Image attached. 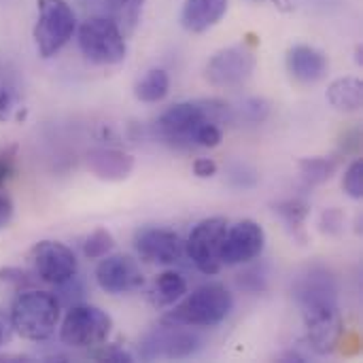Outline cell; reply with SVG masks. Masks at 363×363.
Wrapping results in <instances>:
<instances>
[{"label": "cell", "mask_w": 363, "mask_h": 363, "mask_svg": "<svg viewBox=\"0 0 363 363\" xmlns=\"http://www.w3.org/2000/svg\"><path fill=\"white\" fill-rule=\"evenodd\" d=\"M238 285H240L242 289L251 291V294H259V291H264V289L268 287V277H266L264 270L251 268V270H247L245 274H240Z\"/></svg>", "instance_id": "4dcf8cb0"}, {"label": "cell", "mask_w": 363, "mask_h": 363, "mask_svg": "<svg viewBox=\"0 0 363 363\" xmlns=\"http://www.w3.org/2000/svg\"><path fill=\"white\" fill-rule=\"evenodd\" d=\"M228 11V0H185L181 9V23L187 32L200 34L221 21Z\"/></svg>", "instance_id": "e0dca14e"}, {"label": "cell", "mask_w": 363, "mask_h": 363, "mask_svg": "<svg viewBox=\"0 0 363 363\" xmlns=\"http://www.w3.org/2000/svg\"><path fill=\"white\" fill-rule=\"evenodd\" d=\"M236 111H238L240 119H245L249 123H262L270 115V102L264 98H247L240 102V106Z\"/></svg>", "instance_id": "d4e9b609"}, {"label": "cell", "mask_w": 363, "mask_h": 363, "mask_svg": "<svg viewBox=\"0 0 363 363\" xmlns=\"http://www.w3.org/2000/svg\"><path fill=\"white\" fill-rule=\"evenodd\" d=\"M253 2H262V0H253Z\"/></svg>", "instance_id": "8d00e7d4"}, {"label": "cell", "mask_w": 363, "mask_h": 363, "mask_svg": "<svg viewBox=\"0 0 363 363\" xmlns=\"http://www.w3.org/2000/svg\"><path fill=\"white\" fill-rule=\"evenodd\" d=\"M274 211L283 217V221L287 223V228L294 232V236H300L304 238V221L311 213V204L302 198H291V200H285L281 204L274 206Z\"/></svg>", "instance_id": "603a6c76"}, {"label": "cell", "mask_w": 363, "mask_h": 363, "mask_svg": "<svg viewBox=\"0 0 363 363\" xmlns=\"http://www.w3.org/2000/svg\"><path fill=\"white\" fill-rule=\"evenodd\" d=\"M134 247L138 255L151 264L172 266L183 255V242L179 234L166 228H143L134 236Z\"/></svg>", "instance_id": "5bb4252c"}, {"label": "cell", "mask_w": 363, "mask_h": 363, "mask_svg": "<svg viewBox=\"0 0 363 363\" xmlns=\"http://www.w3.org/2000/svg\"><path fill=\"white\" fill-rule=\"evenodd\" d=\"M89 355H91L94 359H98V362H113V363L132 362V355H130L128 351H123L121 347H117V345H111V347L100 345V347L91 349V353H89Z\"/></svg>", "instance_id": "f546056e"}, {"label": "cell", "mask_w": 363, "mask_h": 363, "mask_svg": "<svg viewBox=\"0 0 363 363\" xmlns=\"http://www.w3.org/2000/svg\"><path fill=\"white\" fill-rule=\"evenodd\" d=\"M62 304L43 289H23L11 306V328L17 336L30 342H45L53 336L60 323Z\"/></svg>", "instance_id": "3957f363"}, {"label": "cell", "mask_w": 363, "mask_h": 363, "mask_svg": "<svg viewBox=\"0 0 363 363\" xmlns=\"http://www.w3.org/2000/svg\"><path fill=\"white\" fill-rule=\"evenodd\" d=\"M38 17L34 23V45L40 57L60 53L77 32V15L68 0H36Z\"/></svg>", "instance_id": "5b68a950"}, {"label": "cell", "mask_w": 363, "mask_h": 363, "mask_svg": "<svg viewBox=\"0 0 363 363\" xmlns=\"http://www.w3.org/2000/svg\"><path fill=\"white\" fill-rule=\"evenodd\" d=\"M287 70L300 83H317L328 72V57L311 45H296L287 51Z\"/></svg>", "instance_id": "2e32d148"}, {"label": "cell", "mask_w": 363, "mask_h": 363, "mask_svg": "<svg viewBox=\"0 0 363 363\" xmlns=\"http://www.w3.org/2000/svg\"><path fill=\"white\" fill-rule=\"evenodd\" d=\"M96 283L111 296L138 291L145 283L143 270L130 255H106L96 268Z\"/></svg>", "instance_id": "4fadbf2b"}, {"label": "cell", "mask_w": 363, "mask_h": 363, "mask_svg": "<svg viewBox=\"0 0 363 363\" xmlns=\"http://www.w3.org/2000/svg\"><path fill=\"white\" fill-rule=\"evenodd\" d=\"M28 262H30L32 274L38 281L55 285V287L77 277V270H79L72 249L55 240L36 242L28 253Z\"/></svg>", "instance_id": "30bf717a"}, {"label": "cell", "mask_w": 363, "mask_h": 363, "mask_svg": "<svg viewBox=\"0 0 363 363\" xmlns=\"http://www.w3.org/2000/svg\"><path fill=\"white\" fill-rule=\"evenodd\" d=\"M113 249H115L113 234H111L108 230H104V228L94 230V232L85 238V242H83V255H85L87 259H102V257H106L108 253H113Z\"/></svg>", "instance_id": "cb8c5ba5"}, {"label": "cell", "mask_w": 363, "mask_h": 363, "mask_svg": "<svg viewBox=\"0 0 363 363\" xmlns=\"http://www.w3.org/2000/svg\"><path fill=\"white\" fill-rule=\"evenodd\" d=\"M145 0H106L108 19L121 30V34L128 38L136 32L140 23Z\"/></svg>", "instance_id": "ffe728a7"}, {"label": "cell", "mask_w": 363, "mask_h": 363, "mask_svg": "<svg viewBox=\"0 0 363 363\" xmlns=\"http://www.w3.org/2000/svg\"><path fill=\"white\" fill-rule=\"evenodd\" d=\"M81 53L100 66H115L125 60L128 45L121 30L108 17H89L81 23L79 34Z\"/></svg>", "instance_id": "52a82bcc"}, {"label": "cell", "mask_w": 363, "mask_h": 363, "mask_svg": "<svg viewBox=\"0 0 363 363\" xmlns=\"http://www.w3.org/2000/svg\"><path fill=\"white\" fill-rule=\"evenodd\" d=\"M328 102L345 113L359 111L363 102V85L357 77H340L328 87Z\"/></svg>", "instance_id": "ac0fdd59"}, {"label": "cell", "mask_w": 363, "mask_h": 363, "mask_svg": "<svg viewBox=\"0 0 363 363\" xmlns=\"http://www.w3.org/2000/svg\"><path fill=\"white\" fill-rule=\"evenodd\" d=\"M300 174L308 185H323L328 183L336 170H338V160L336 157H304L298 162Z\"/></svg>", "instance_id": "7402d4cb"}, {"label": "cell", "mask_w": 363, "mask_h": 363, "mask_svg": "<svg viewBox=\"0 0 363 363\" xmlns=\"http://www.w3.org/2000/svg\"><path fill=\"white\" fill-rule=\"evenodd\" d=\"M17 108V96L11 87H0V121L9 119Z\"/></svg>", "instance_id": "d6a6232c"}, {"label": "cell", "mask_w": 363, "mask_h": 363, "mask_svg": "<svg viewBox=\"0 0 363 363\" xmlns=\"http://www.w3.org/2000/svg\"><path fill=\"white\" fill-rule=\"evenodd\" d=\"M342 189L347 191V196H351L353 200H362L363 198V162L355 160L342 179Z\"/></svg>", "instance_id": "484cf974"}, {"label": "cell", "mask_w": 363, "mask_h": 363, "mask_svg": "<svg viewBox=\"0 0 363 363\" xmlns=\"http://www.w3.org/2000/svg\"><path fill=\"white\" fill-rule=\"evenodd\" d=\"M185 294H187V281H185V277L181 272L166 270L153 283L151 302L157 308H166V306L177 304Z\"/></svg>", "instance_id": "d6986e66"}, {"label": "cell", "mask_w": 363, "mask_h": 363, "mask_svg": "<svg viewBox=\"0 0 363 363\" xmlns=\"http://www.w3.org/2000/svg\"><path fill=\"white\" fill-rule=\"evenodd\" d=\"M234 119V108L221 100H202V102H179L172 104L155 123V132L162 140L172 147L189 149L196 147V134L206 121L228 123Z\"/></svg>", "instance_id": "7a4b0ae2"}, {"label": "cell", "mask_w": 363, "mask_h": 363, "mask_svg": "<svg viewBox=\"0 0 363 363\" xmlns=\"http://www.w3.org/2000/svg\"><path fill=\"white\" fill-rule=\"evenodd\" d=\"M13 213H15V204H13L11 196L6 191H0V230H4L11 223Z\"/></svg>", "instance_id": "e575fe53"}, {"label": "cell", "mask_w": 363, "mask_h": 363, "mask_svg": "<svg viewBox=\"0 0 363 363\" xmlns=\"http://www.w3.org/2000/svg\"><path fill=\"white\" fill-rule=\"evenodd\" d=\"M294 298L302 308L308 347L317 355H332L340 347L345 334L336 279L330 270L313 266L296 281Z\"/></svg>", "instance_id": "6da1fadb"}, {"label": "cell", "mask_w": 363, "mask_h": 363, "mask_svg": "<svg viewBox=\"0 0 363 363\" xmlns=\"http://www.w3.org/2000/svg\"><path fill=\"white\" fill-rule=\"evenodd\" d=\"M15 172H17V145L2 147L0 149V191L6 189Z\"/></svg>", "instance_id": "4316f807"}, {"label": "cell", "mask_w": 363, "mask_h": 363, "mask_svg": "<svg viewBox=\"0 0 363 363\" xmlns=\"http://www.w3.org/2000/svg\"><path fill=\"white\" fill-rule=\"evenodd\" d=\"M234 308L232 294L221 283H206L191 291L164 319L187 328H215L228 319Z\"/></svg>", "instance_id": "277c9868"}, {"label": "cell", "mask_w": 363, "mask_h": 363, "mask_svg": "<svg viewBox=\"0 0 363 363\" xmlns=\"http://www.w3.org/2000/svg\"><path fill=\"white\" fill-rule=\"evenodd\" d=\"M345 225V217L338 208H330L323 213L321 217V230L328 232V234H338Z\"/></svg>", "instance_id": "1f68e13d"}, {"label": "cell", "mask_w": 363, "mask_h": 363, "mask_svg": "<svg viewBox=\"0 0 363 363\" xmlns=\"http://www.w3.org/2000/svg\"><path fill=\"white\" fill-rule=\"evenodd\" d=\"M253 70H255L253 51L245 45H234V47L217 51L211 57L206 66V79L213 87L234 89L247 83Z\"/></svg>", "instance_id": "8fae6325"}, {"label": "cell", "mask_w": 363, "mask_h": 363, "mask_svg": "<svg viewBox=\"0 0 363 363\" xmlns=\"http://www.w3.org/2000/svg\"><path fill=\"white\" fill-rule=\"evenodd\" d=\"M194 174L198 179H211L217 174V164L211 157H198L194 162Z\"/></svg>", "instance_id": "836d02e7"}, {"label": "cell", "mask_w": 363, "mask_h": 363, "mask_svg": "<svg viewBox=\"0 0 363 363\" xmlns=\"http://www.w3.org/2000/svg\"><path fill=\"white\" fill-rule=\"evenodd\" d=\"M34 274L32 270H21V268H2L0 270V283L4 285H13L15 289H28L34 283Z\"/></svg>", "instance_id": "83f0119b"}, {"label": "cell", "mask_w": 363, "mask_h": 363, "mask_svg": "<svg viewBox=\"0 0 363 363\" xmlns=\"http://www.w3.org/2000/svg\"><path fill=\"white\" fill-rule=\"evenodd\" d=\"M168 89H170V77H168V72L164 68H151L136 83L134 96L140 102L155 104V102H162L168 96Z\"/></svg>", "instance_id": "44dd1931"}, {"label": "cell", "mask_w": 363, "mask_h": 363, "mask_svg": "<svg viewBox=\"0 0 363 363\" xmlns=\"http://www.w3.org/2000/svg\"><path fill=\"white\" fill-rule=\"evenodd\" d=\"M225 232H228V219L211 217L200 221L187 238V255L194 262V266L206 277L217 274L223 266L221 247H223Z\"/></svg>", "instance_id": "9c48e42d"}, {"label": "cell", "mask_w": 363, "mask_h": 363, "mask_svg": "<svg viewBox=\"0 0 363 363\" xmlns=\"http://www.w3.org/2000/svg\"><path fill=\"white\" fill-rule=\"evenodd\" d=\"M221 140H223V132H221V125L215 121H206L196 134V147L213 149V147H219Z\"/></svg>", "instance_id": "f1b7e54d"}, {"label": "cell", "mask_w": 363, "mask_h": 363, "mask_svg": "<svg viewBox=\"0 0 363 363\" xmlns=\"http://www.w3.org/2000/svg\"><path fill=\"white\" fill-rule=\"evenodd\" d=\"M202 349V338L187 325L162 319L140 342V357L145 362L155 359H189Z\"/></svg>", "instance_id": "ba28073f"}, {"label": "cell", "mask_w": 363, "mask_h": 363, "mask_svg": "<svg viewBox=\"0 0 363 363\" xmlns=\"http://www.w3.org/2000/svg\"><path fill=\"white\" fill-rule=\"evenodd\" d=\"M2 338H4V328H2V321H0V345H2Z\"/></svg>", "instance_id": "d590c367"}, {"label": "cell", "mask_w": 363, "mask_h": 363, "mask_svg": "<svg viewBox=\"0 0 363 363\" xmlns=\"http://www.w3.org/2000/svg\"><path fill=\"white\" fill-rule=\"evenodd\" d=\"M87 168L100 181H123L134 170V157L121 149L96 147L85 155Z\"/></svg>", "instance_id": "9a60e30c"}, {"label": "cell", "mask_w": 363, "mask_h": 363, "mask_svg": "<svg viewBox=\"0 0 363 363\" xmlns=\"http://www.w3.org/2000/svg\"><path fill=\"white\" fill-rule=\"evenodd\" d=\"M266 247V232L253 219H242L236 225H228L223 247H221V262L225 266H240L257 259Z\"/></svg>", "instance_id": "7c38bea8"}, {"label": "cell", "mask_w": 363, "mask_h": 363, "mask_svg": "<svg viewBox=\"0 0 363 363\" xmlns=\"http://www.w3.org/2000/svg\"><path fill=\"white\" fill-rule=\"evenodd\" d=\"M113 319L89 304H72L62 319L60 340L70 349L91 351L104 345L111 336Z\"/></svg>", "instance_id": "8992f818"}]
</instances>
